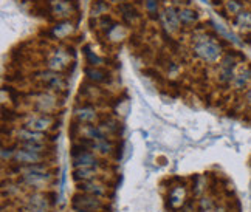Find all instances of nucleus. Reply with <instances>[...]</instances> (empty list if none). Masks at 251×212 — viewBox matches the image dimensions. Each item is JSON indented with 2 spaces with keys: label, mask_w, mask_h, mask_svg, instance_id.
<instances>
[{
  "label": "nucleus",
  "mask_w": 251,
  "mask_h": 212,
  "mask_svg": "<svg viewBox=\"0 0 251 212\" xmlns=\"http://www.w3.org/2000/svg\"><path fill=\"white\" fill-rule=\"evenodd\" d=\"M51 181H53V175L45 166V163L19 169V185H22L34 192L47 189L51 185Z\"/></svg>",
  "instance_id": "1"
},
{
  "label": "nucleus",
  "mask_w": 251,
  "mask_h": 212,
  "mask_svg": "<svg viewBox=\"0 0 251 212\" xmlns=\"http://www.w3.org/2000/svg\"><path fill=\"white\" fill-rule=\"evenodd\" d=\"M194 54L206 64H216L222 57V47L214 41V37L201 36L196 39Z\"/></svg>",
  "instance_id": "2"
},
{
  "label": "nucleus",
  "mask_w": 251,
  "mask_h": 212,
  "mask_svg": "<svg viewBox=\"0 0 251 212\" xmlns=\"http://www.w3.org/2000/svg\"><path fill=\"white\" fill-rule=\"evenodd\" d=\"M72 208L75 212H81V211L101 212L104 208V201L100 197L84 194V192H78V194H75V197L72 200Z\"/></svg>",
  "instance_id": "3"
},
{
  "label": "nucleus",
  "mask_w": 251,
  "mask_h": 212,
  "mask_svg": "<svg viewBox=\"0 0 251 212\" xmlns=\"http://www.w3.org/2000/svg\"><path fill=\"white\" fill-rule=\"evenodd\" d=\"M72 161H73V169L100 165L98 160H96V157H95V152L85 149L81 142H75L73 144V147H72Z\"/></svg>",
  "instance_id": "4"
},
{
  "label": "nucleus",
  "mask_w": 251,
  "mask_h": 212,
  "mask_svg": "<svg viewBox=\"0 0 251 212\" xmlns=\"http://www.w3.org/2000/svg\"><path fill=\"white\" fill-rule=\"evenodd\" d=\"M47 153H39L24 149L21 146H16V152L13 157V163L17 165L19 167H26V166H34V165H42V161H45Z\"/></svg>",
  "instance_id": "5"
},
{
  "label": "nucleus",
  "mask_w": 251,
  "mask_h": 212,
  "mask_svg": "<svg viewBox=\"0 0 251 212\" xmlns=\"http://www.w3.org/2000/svg\"><path fill=\"white\" fill-rule=\"evenodd\" d=\"M50 208L51 205L47 194H44L42 190H36L26 197L24 212H50Z\"/></svg>",
  "instance_id": "6"
},
{
  "label": "nucleus",
  "mask_w": 251,
  "mask_h": 212,
  "mask_svg": "<svg viewBox=\"0 0 251 212\" xmlns=\"http://www.w3.org/2000/svg\"><path fill=\"white\" fill-rule=\"evenodd\" d=\"M36 79H39L41 85L47 87L48 90L59 92V90L65 89V79H64V76L59 74L57 71H53V70L37 73L36 74Z\"/></svg>",
  "instance_id": "7"
},
{
  "label": "nucleus",
  "mask_w": 251,
  "mask_h": 212,
  "mask_svg": "<svg viewBox=\"0 0 251 212\" xmlns=\"http://www.w3.org/2000/svg\"><path fill=\"white\" fill-rule=\"evenodd\" d=\"M53 122L54 118L51 115H28L24 122V127L45 133V130L53 127Z\"/></svg>",
  "instance_id": "8"
},
{
  "label": "nucleus",
  "mask_w": 251,
  "mask_h": 212,
  "mask_svg": "<svg viewBox=\"0 0 251 212\" xmlns=\"http://www.w3.org/2000/svg\"><path fill=\"white\" fill-rule=\"evenodd\" d=\"M78 192H84V194H90L95 197H105L107 195V186L98 178L90 180V181H84V183H78Z\"/></svg>",
  "instance_id": "9"
},
{
  "label": "nucleus",
  "mask_w": 251,
  "mask_h": 212,
  "mask_svg": "<svg viewBox=\"0 0 251 212\" xmlns=\"http://www.w3.org/2000/svg\"><path fill=\"white\" fill-rule=\"evenodd\" d=\"M98 119V113L90 105H82V107L75 109V121L78 124H93Z\"/></svg>",
  "instance_id": "10"
},
{
  "label": "nucleus",
  "mask_w": 251,
  "mask_h": 212,
  "mask_svg": "<svg viewBox=\"0 0 251 212\" xmlns=\"http://www.w3.org/2000/svg\"><path fill=\"white\" fill-rule=\"evenodd\" d=\"M17 141L19 142H45L47 141V133L36 132L31 129L22 127L17 130Z\"/></svg>",
  "instance_id": "11"
},
{
  "label": "nucleus",
  "mask_w": 251,
  "mask_h": 212,
  "mask_svg": "<svg viewBox=\"0 0 251 212\" xmlns=\"http://www.w3.org/2000/svg\"><path fill=\"white\" fill-rule=\"evenodd\" d=\"M100 175V165L96 166H89V167H78L73 169V180L76 183H84L98 178Z\"/></svg>",
  "instance_id": "12"
},
{
  "label": "nucleus",
  "mask_w": 251,
  "mask_h": 212,
  "mask_svg": "<svg viewBox=\"0 0 251 212\" xmlns=\"http://www.w3.org/2000/svg\"><path fill=\"white\" fill-rule=\"evenodd\" d=\"M70 62V56L64 53V50H56L53 56L48 59V69L53 71H62L67 69V65Z\"/></svg>",
  "instance_id": "13"
},
{
  "label": "nucleus",
  "mask_w": 251,
  "mask_h": 212,
  "mask_svg": "<svg viewBox=\"0 0 251 212\" xmlns=\"http://www.w3.org/2000/svg\"><path fill=\"white\" fill-rule=\"evenodd\" d=\"M186 188L185 186H174L169 194H168V200H169V206L172 209H180L186 201Z\"/></svg>",
  "instance_id": "14"
},
{
  "label": "nucleus",
  "mask_w": 251,
  "mask_h": 212,
  "mask_svg": "<svg viewBox=\"0 0 251 212\" xmlns=\"http://www.w3.org/2000/svg\"><path fill=\"white\" fill-rule=\"evenodd\" d=\"M161 21H163V25H165V28L169 33L177 31L178 26H180L178 11H176V8L174 6H169L165 9V13H163V16H161Z\"/></svg>",
  "instance_id": "15"
},
{
  "label": "nucleus",
  "mask_w": 251,
  "mask_h": 212,
  "mask_svg": "<svg viewBox=\"0 0 251 212\" xmlns=\"http://www.w3.org/2000/svg\"><path fill=\"white\" fill-rule=\"evenodd\" d=\"M56 107V98L51 94H39V98L36 101V110L41 112L42 115H50V112Z\"/></svg>",
  "instance_id": "16"
},
{
  "label": "nucleus",
  "mask_w": 251,
  "mask_h": 212,
  "mask_svg": "<svg viewBox=\"0 0 251 212\" xmlns=\"http://www.w3.org/2000/svg\"><path fill=\"white\" fill-rule=\"evenodd\" d=\"M87 79L92 82H107L110 79V73L100 67H87L85 69Z\"/></svg>",
  "instance_id": "17"
},
{
  "label": "nucleus",
  "mask_w": 251,
  "mask_h": 212,
  "mask_svg": "<svg viewBox=\"0 0 251 212\" xmlns=\"http://www.w3.org/2000/svg\"><path fill=\"white\" fill-rule=\"evenodd\" d=\"M251 81V69L250 67H245V69H240L236 74H234V79H233V87L237 90H242L248 85V82Z\"/></svg>",
  "instance_id": "18"
},
{
  "label": "nucleus",
  "mask_w": 251,
  "mask_h": 212,
  "mask_svg": "<svg viewBox=\"0 0 251 212\" xmlns=\"http://www.w3.org/2000/svg\"><path fill=\"white\" fill-rule=\"evenodd\" d=\"M233 24L236 26H239L240 30H244L247 33L251 31V13L250 11H242V13H239L236 17H234V21Z\"/></svg>",
  "instance_id": "19"
},
{
  "label": "nucleus",
  "mask_w": 251,
  "mask_h": 212,
  "mask_svg": "<svg viewBox=\"0 0 251 212\" xmlns=\"http://www.w3.org/2000/svg\"><path fill=\"white\" fill-rule=\"evenodd\" d=\"M72 33V24L69 22H61L57 24L56 26H53L51 31H48V34L53 36V37H57V39H61V37H65Z\"/></svg>",
  "instance_id": "20"
},
{
  "label": "nucleus",
  "mask_w": 251,
  "mask_h": 212,
  "mask_svg": "<svg viewBox=\"0 0 251 212\" xmlns=\"http://www.w3.org/2000/svg\"><path fill=\"white\" fill-rule=\"evenodd\" d=\"M178 19L181 24H194L197 19H199V13L194 11V9H189V8H183V9H178Z\"/></svg>",
  "instance_id": "21"
},
{
  "label": "nucleus",
  "mask_w": 251,
  "mask_h": 212,
  "mask_svg": "<svg viewBox=\"0 0 251 212\" xmlns=\"http://www.w3.org/2000/svg\"><path fill=\"white\" fill-rule=\"evenodd\" d=\"M209 25H212V28L217 31V33H220L224 37H226L228 41H231V42H234V44H240V41L237 39V37L233 34V33H229L226 28L224 26V25H220V24H216V22H212V21H209Z\"/></svg>",
  "instance_id": "22"
},
{
  "label": "nucleus",
  "mask_w": 251,
  "mask_h": 212,
  "mask_svg": "<svg viewBox=\"0 0 251 212\" xmlns=\"http://www.w3.org/2000/svg\"><path fill=\"white\" fill-rule=\"evenodd\" d=\"M84 54L87 57V64H90V67H98V65H101L104 62L102 57L96 56L95 53L90 51V45H85L84 47Z\"/></svg>",
  "instance_id": "23"
},
{
  "label": "nucleus",
  "mask_w": 251,
  "mask_h": 212,
  "mask_svg": "<svg viewBox=\"0 0 251 212\" xmlns=\"http://www.w3.org/2000/svg\"><path fill=\"white\" fill-rule=\"evenodd\" d=\"M214 200H212L211 197H201L199 200V211L200 212H211L214 211Z\"/></svg>",
  "instance_id": "24"
},
{
  "label": "nucleus",
  "mask_w": 251,
  "mask_h": 212,
  "mask_svg": "<svg viewBox=\"0 0 251 212\" xmlns=\"http://www.w3.org/2000/svg\"><path fill=\"white\" fill-rule=\"evenodd\" d=\"M242 8H244V5L240 3L239 0H228V2L225 3L226 13L234 14V16H237L239 13H242Z\"/></svg>",
  "instance_id": "25"
},
{
  "label": "nucleus",
  "mask_w": 251,
  "mask_h": 212,
  "mask_svg": "<svg viewBox=\"0 0 251 212\" xmlns=\"http://www.w3.org/2000/svg\"><path fill=\"white\" fill-rule=\"evenodd\" d=\"M144 6H146L152 19L158 17V16H155V13L158 11V0H144Z\"/></svg>",
  "instance_id": "26"
},
{
  "label": "nucleus",
  "mask_w": 251,
  "mask_h": 212,
  "mask_svg": "<svg viewBox=\"0 0 251 212\" xmlns=\"http://www.w3.org/2000/svg\"><path fill=\"white\" fill-rule=\"evenodd\" d=\"M109 8V5L104 2V0H95V3L92 6V14L96 16V14H100L101 11H105V9Z\"/></svg>",
  "instance_id": "27"
},
{
  "label": "nucleus",
  "mask_w": 251,
  "mask_h": 212,
  "mask_svg": "<svg viewBox=\"0 0 251 212\" xmlns=\"http://www.w3.org/2000/svg\"><path fill=\"white\" fill-rule=\"evenodd\" d=\"M14 152H16V147H6V146H2V161L6 163V160L13 161V157H14Z\"/></svg>",
  "instance_id": "28"
},
{
  "label": "nucleus",
  "mask_w": 251,
  "mask_h": 212,
  "mask_svg": "<svg viewBox=\"0 0 251 212\" xmlns=\"http://www.w3.org/2000/svg\"><path fill=\"white\" fill-rule=\"evenodd\" d=\"M214 212H228V209L225 206H216L214 208Z\"/></svg>",
  "instance_id": "29"
},
{
  "label": "nucleus",
  "mask_w": 251,
  "mask_h": 212,
  "mask_svg": "<svg viewBox=\"0 0 251 212\" xmlns=\"http://www.w3.org/2000/svg\"><path fill=\"white\" fill-rule=\"evenodd\" d=\"M174 2H176V3H183L181 0H174ZM185 3H186V5H189V3H191V0H185Z\"/></svg>",
  "instance_id": "30"
},
{
  "label": "nucleus",
  "mask_w": 251,
  "mask_h": 212,
  "mask_svg": "<svg viewBox=\"0 0 251 212\" xmlns=\"http://www.w3.org/2000/svg\"><path fill=\"white\" fill-rule=\"evenodd\" d=\"M201 2H203V3H211L209 0H201Z\"/></svg>",
  "instance_id": "31"
},
{
  "label": "nucleus",
  "mask_w": 251,
  "mask_h": 212,
  "mask_svg": "<svg viewBox=\"0 0 251 212\" xmlns=\"http://www.w3.org/2000/svg\"><path fill=\"white\" fill-rule=\"evenodd\" d=\"M113 2H117V0H113Z\"/></svg>",
  "instance_id": "32"
}]
</instances>
